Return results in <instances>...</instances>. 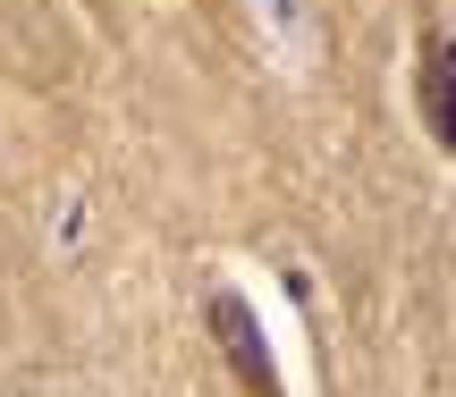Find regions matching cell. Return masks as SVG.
I'll return each instance as SVG.
<instances>
[{
  "instance_id": "obj_1",
  "label": "cell",
  "mask_w": 456,
  "mask_h": 397,
  "mask_svg": "<svg viewBox=\"0 0 456 397\" xmlns=\"http://www.w3.org/2000/svg\"><path fill=\"white\" fill-rule=\"evenodd\" d=\"M212 338H220L228 364H237L245 397H288V389H279L271 347H262V321H254V304H245V296H212Z\"/></svg>"
},
{
  "instance_id": "obj_2",
  "label": "cell",
  "mask_w": 456,
  "mask_h": 397,
  "mask_svg": "<svg viewBox=\"0 0 456 397\" xmlns=\"http://www.w3.org/2000/svg\"><path fill=\"white\" fill-rule=\"evenodd\" d=\"M414 93H423L431 135L456 152V43H431V51H423V77H414Z\"/></svg>"
}]
</instances>
